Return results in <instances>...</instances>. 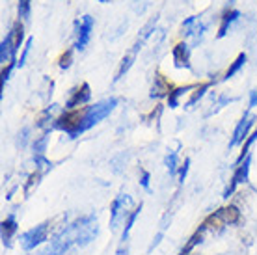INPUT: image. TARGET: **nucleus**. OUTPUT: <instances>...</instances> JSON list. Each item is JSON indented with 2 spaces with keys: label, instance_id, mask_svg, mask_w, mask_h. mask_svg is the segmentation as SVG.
Listing matches in <instances>:
<instances>
[{
  "label": "nucleus",
  "instance_id": "2eb2a0df",
  "mask_svg": "<svg viewBox=\"0 0 257 255\" xmlns=\"http://www.w3.org/2000/svg\"><path fill=\"white\" fill-rule=\"evenodd\" d=\"M10 41H12V49H13V54L19 51V47L23 45V39H25V25L17 21L15 25L12 26V30H10Z\"/></svg>",
  "mask_w": 257,
  "mask_h": 255
},
{
  "label": "nucleus",
  "instance_id": "412c9836",
  "mask_svg": "<svg viewBox=\"0 0 257 255\" xmlns=\"http://www.w3.org/2000/svg\"><path fill=\"white\" fill-rule=\"evenodd\" d=\"M244 64H246V54H244V52H240V54L237 56V60H235V62H233V64L229 65V69L225 71L224 80H227V78H231L233 75H235V73H237V71L240 69V67H242Z\"/></svg>",
  "mask_w": 257,
  "mask_h": 255
},
{
  "label": "nucleus",
  "instance_id": "393cba45",
  "mask_svg": "<svg viewBox=\"0 0 257 255\" xmlns=\"http://www.w3.org/2000/svg\"><path fill=\"white\" fill-rule=\"evenodd\" d=\"M71 62H73V51L71 49H67V51L60 56V60H58V65L62 67V69H69V65H71Z\"/></svg>",
  "mask_w": 257,
  "mask_h": 255
},
{
  "label": "nucleus",
  "instance_id": "bb28decb",
  "mask_svg": "<svg viewBox=\"0 0 257 255\" xmlns=\"http://www.w3.org/2000/svg\"><path fill=\"white\" fill-rule=\"evenodd\" d=\"M32 41H34L32 38H28V41H26V45H25V51H23V54H21V60H19V65H21V67H23V65H25V62H26V56H28V52H30V47H32Z\"/></svg>",
  "mask_w": 257,
  "mask_h": 255
},
{
  "label": "nucleus",
  "instance_id": "473e14b6",
  "mask_svg": "<svg viewBox=\"0 0 257 255\" xmlns=\"http://www.w3.org/2000/svg\"><path fill=\"white\" fill-rule=\"evenodd\" d=\"M142 185L146 186V188H149V173L144 172V177H142Z\"/></svg>",
  "mask_w": 257,
  "mask_h": 255
},
{
  "label": "nucleus",
  "instance_id": "c85d7f7f",
  "mask_svg": "<svg viewBox=\"0 0 257 255\" xmlns=\"http://www.w3.org/2000/svg\"><path fill=\"white\" fill-rule=\"evenodd\" d=\"M45 146H47V136H43L39 142H36V153H38V157H41L43 155V151H45Z\"/></svg>",
  "mask_w": 257,
  "mask_h": 255
},
{
  "label": "nucleus",
  "instance_id": "9d476101",
  "mask_svg": "<svg viewBox=\"0 0 257 255\" xmlns=\"http://www.w3.org/2000/svg\"><path fill=\"white\" fill-rule=\"evenodd\" d=\"M253 123H255V117L250 115V114H244V117L238 121L235 133H233V138H231V142H229V147H235V146H238L240 142H246L248 133H250V129H251Z\"/></svg>",
  "mask_w": 257,
  "mask_h": 255
},
{
  "label": "nucleus",
  "instance_id": "6ab92c4d",
  "mask_svg": "<svg viewBox=\"0 0 257 255\" xmlns=\"http://www.w3.org/2000/svg\"><path fill=\"white\" fill-rule=\"evenodd\" d=\"M201 223L205 225L207 229H212V231H220L225 225V222L222 220V214H220V211L211 212V214H209V216H207Z\"/></svg>",
  "mask_w": 257,
  "mask_h": 255
},
{
  "label": "nucleus",
  "instance_id": "dca6fc26",
  "mask_svg": "<svg viewBox=\"0 0 257 255\" xmlns=\"http://www.w3.org/2000/svg\"><path fill=\"white\" fill-rule=\"evenodd\" d=\"M205 231H207V227L203 225V223H201L198 229L194 231V235L190 236V238H188V242L185 244V248L181 249L179 255H190V251H192V249L196 248V246H198V244L201 242V240H203V236H205Z\"/></svg>",
  "mask_w": 257,
  "mask_h": 255
},
{
  "label": "nucleus",
  "instance_id": "9b49d317",
  "mask_svg": "<svg viewBox=\"0 0 257 255\" xmlns=\"http://www.w3.org/2000/svg\"><path fill=\"white\" fill-rule=\"evenodd\" d=\"M174 89H175L174 84L170 82L164 75H161V73H157V75H155V84H153V89H151V97L170 95Z\"/></svg>",
  "mask_w": 257,
  "mask_h": 255
},
{
  "label": "nucleus",
  "instance_id": "7ed1b4c3",
  "mask_svg": "<svg viewBox=\"0 0 257 255\" xmlns=\"http://www.w3.org/2000/svg\"><path fill=\"white\" fill-rule=\"evenodd\" d=\"M117 106V99L116 97H110V99H104V101H99L95 104L88 106V114H86V131L91 129L93 125H97L99 121H103L106 115H110V112Z\"/></svg>",
  "mask_w": 257,
  "mask_h": 255
},
{
  "label": "nucleus",
  "instance_id": "6e6552de",
  "mask_svg": "<svg viewBox=\"0 0 257 255\" xmlns=\"http://www.w3.org/2000/svg\"><path fill=\"white\" fill-rule=\"evenodd\" d=\"M91 97V89L90 86L86 82H82L80 86H77V88L71 89V97L67 99V102H65V106H67V110H73V108H80L82 104H86V102L90 101Z\"/></svg>",
  "mask_w": 257,
  "mask_h": 255
},
{
  "label": "nucleus",
  "instance_id": "f03ea898",
  "mask_svg": "<svg viewBox=\"0 0 257 255\" xmlns=\"http://www.w3.org/2000/svg\"><path fill=\"white\" fill-rule=\"evenodd\" d=\"M73 235H75V244L78 246H86L90 244L93 238L97 236V218L95 214H90V216H82L75 220V222L69 225Z\"/></svg>",
  "mask_w": 257,
  "mask_h": 255
},
{
  "label": "nucleus",
  "instance_id": "f8f14e48",
  "mask_svg": "<svg viewBox=\"0 0 257 255\" xmlns=\"http://www.w3.org/2000/svg\"><path fill=\"white\" fill-rule=\"evenodd\" d=\"M183 30L187 36H192L194 38V43H198L203 32H205V25L203 23H199L198 17H188L185 23H183Z\"/></svg>",
  "mask_w": 257,
  "mask_h": 255
},
{
  "label": "nucleus",
  "instance_id": "f257e3e1",
  "mask_svg": "<svg viewBox=\"0 0 257 255\" xmlns=\"http://www.w3.org/2000/svg\"><path fill=\"white\" fill-rule=\"evenodd\" d=\"M86 114H88V106L67 110L56 119V127L69 134L71 138H77L78 134L86 131Z\"/></svg>",
  "mask_w": 257,
  "mask_h": 255
},
{
  "label": "nucleus",
  "instance_id": "1a4fd4ad",
  "mask_svg": "<svg viewBox=\"0 0 257 255\" xmlns=\"http://www.w3.org/2000/svg\"><path fill=\"white\" fill-rule=\"evenodd\" d=\"M250 162H251V157L248 155L244 159V162H238L237 170H235V173H233L231 177V185L227 186V190H225V198H229V194H233L235 192V188H237V185H240V183H244L246 179H248V172H250Z\"/></svg>",
  "mask_w": 257,
  "mask_h": 255
},
{
  "label": "nucleus",
  "instance_id": "c756f323",
  "mask_svg": "<svg viewBox=\"0 0 257 255\" xmlns=\"http://www.w3.org/2000/svg\"><path fill=\"white\" fill-rule=\"evenodd\" d=\"M39 177H41V172H36V173H32V175H30V179H28V186H26V188H28V190H30V188H32L34 185H38Z\"/></svg>",
  "mask_w": 257,
  "mask_h": 255
},
{
  "label": "nucleus",
  "instance_id": "72a5a7b5",
  "mask_svg": "<svg viewBox=\"0 0 257 255\" xmlns=\"http://www.w3.org/2000/svg\"><path fill=\"white\" fill-rule=\"evenodd\" d=\"M97 2H101V4H106V2H110V0H97Z\"/></svg>",
  "mask_w": 257,
  "mask_h": 255
},
{
  "label": "nucleus",
  "instance_id": "4be33fe9",
  "mask_svg": "<svg viewBox=\"0 0 257 255\" xmlns=\"http://www.w3.org/2000/svg\"><path fill=\"white\" fill-rule=\"evenodd\" d=\"M209 86H211V82H201V84H198V86H194V93L187 102L188 106H190V104H194V102H198L199 97H203V93L209 89Z\"/></svg>",
  "mask_w": 257,
  "mask_h": 255
},
{
  "label": "nucleus",
  "instance_id": "f3484780",
  "mask_svg": "<svg viewBox=\"0 0 257 255\" xmlns=\"http://www.w3.org/2000/svg\"><path fill=\"white\" fill-rule=\"evenodd\" d=\"M140 45H142V39L135 45V49H133V51L128 52V54H125V56H123L121 64H119V69H117V73H116V77H114V80H119V78H121L123 75H125V73L128 71V67H131V65H133V62H135L136 51L140 49Z\"/></svg>",
  "mask_w": 257,
  "mask_h": 255
},
{
  "label": "nucleus",
  "instance_id": "39448f33",
  "mask_svg": "<svg viewBox=\"0 0 257 255\" xmlns=\"http://www.w3.org/2000/svg\"><path fill=\"white\" fill-rule=\"evenodd\" d=\"M73 242H75V235H73L71 227H65L62 233H58V235L54 236V240L39 255H65V251L69 249V246Z\"/></svg>",
  "mask_w": 257,
  "mask_h": 255
},
{
  "label": "nucleus",
  "instance_id": "4468645a",
  "mask_svg": "<svg viewBox=\"0 0 257 255\" xmlns=\"http://www.w3.org/2000/svg\"><path fill=\"white\" fill-rule=\"evenodd\" d=\"M174 62L175 67H190V51L187 43H177L174 47Z\"/></svg>",
  "mask_w": 257,
  "mask_h": 255
},
{
  "label": "nucleus",
  "instance_id": "5701e85b",
  "mask_svg": "<svg viewBox=\"0 0 257 255\" xmlns=\"http://www.w3.org/2000/svg\"><path fill=\"white\" fill-rule=\"evenodd\" d=\"M140 209H142V205L138 207V209H135V211L131 212V216L127 218V225H125V231H123V235H121V244L127 242L128 233H131V229H133V223H135V220L138 218V214H140Z\"/></svg>",
  "mask_w": 257,
  "mask_h": 255
},
{
  "label": "nucleus",
  "instance_id": "a878e982",
  "mask_svg": "<svg viewBox=\"0 0 257 255\" xmlns=\"http://www.w3.org/2000/svg\"><path fill=\"white\" fill-rule=\"evenodd\" d=\"M30 8H32V2H30V0H19V17L21 19H28Z\"/></svg>",
  "mask_w": 257,
  "mask_h": 255
},
{
  "label": "nucleus",
  "instance_id": "0eeeda50",
  "mask_svg": "<svg viewBox=\"0 0 257 255\" xmlns=\"http://www.w3.org/2000/svg\"><path fill=\"white\" fill-rule=\"evenodd\" d=\"M93 25H95V21H93L91 15H82L80 21H77V43H75V47L78 51H84L86 45L90 43Z\"/></svg>",
  "mask_w": 257,
  "mask_h": 255
},
{
  "label": "nucleus",
  "instance_id": "7c9ffc66",
  "mask_svg": "<svg viewBox=\"0 0 257 255\" xmlns=\"http://www.w3.org/2000/svg\"><path fill=\"white\" fill-rule=\"evenodd\" d=\"M13 62H10L8 65H4V69H2V78H4V82H6L8 78H10V73H12V67H13Z\"/></svg>",
  "mask_w": 257,
  "mask_h": 255
},
{
  "label": "nucleus",
  "instance_id": "b1692460",
  "mask_svg": "<svg viewBox=\"0 0 257 255\" xmlns=\"http://www.w3.org/2000/svg\"><path fill=\"white\" fill-rule=\"evenodd\" d=\"M166 168L172 175H175V172H177V153H175V151H172V153L166 157Z\"/></svg>",
  "mask_w": 257,
  "mask_h": 255
},
{
  "label": "nucleus",
  "instance_id": "423d86ee",
  "mask_svg": "<svg viewBox=\"0 0 257 255\" xmlns=\"http://www.w3.org/2000/svg\"><path fill=\"white\" fill-rule=\"evenodd\" d=\"M131 207V198H128L127 194H119L114 201H112V207H110V227L112 229H116L117 223L125 220L127 218V211Z\"/></svg>",
  "mask_w": 257,
  "mask_h": 255
},
{
  "label": "nucleus",
  "instance_id": "2f4dec72",
  "mask_svg": "<svg viewBox=\"0 0 257 255\" xmlns=\"http://www.w3.org/2000/svg\"><path fill=\"white\" fill-rule=\"evenodd\" d=\"M250 106H257V89H253L250 95Z\"/></svg>",
  "mask_w": 257,
  "mask_h": 255
},
{
  "label": "nucleus",
  "instance_id": "20e7f679",
  "mask_svg": "<svg viewBox=\"0 0 257 255\" xmlns=\"http://www.w3.org/2000/svg\"><path fill=\"white\" fill-rule=\"evenodd\" d=\"M51 222H45V223H39L32 229H28L26 233L21 235V244H23V248L26 251H30L34 249L36 246H39L41 242H45L47 238H49V229H51Z\"/></svg>",
  "mask_w": 257,
  "mask_h": 255
},
{
  "label": "nucleus",
  "instance_id": "ddd939ff",
  "mask_svg": "<svg viewBox=\"0 0 257 255\" xmlns=\"http://www.w3.org/2000/svg\"><path fill=\"white\" fill-rule=\"evenodd\" d=\"M240 17V12L238 10H235V8H227L224 13H222V23H220V28H218V38H224L225 34H227V30H229V26L235 23V21Z\"/></svg>",
  "mask_w": 257,
  "mask_h": 255
},
{
  "label": "nucleus",
  "instance_id": "aec40b11",
  "mask_svg": "<svg viewBox=\"0 0 257 255\" xmlns=\"http://www.w3.org/2000/svg\"><path fill=\"white\" fill-rule=\"evenodd\" d=\"M17 231V222L13 216H8L4 222H2V240L4 242H10V238L13 236V233Z\"/></svg>",
  "mask_w": 257,
  "mask_h": 255
},
{
  "label": "nucleus",
  "instance_id": "cd10ccee",
  "mask_svg": "<svg viewBox=\"0 0 257 255\" xmlns=\"http://www.w3.org/2000/svg\"><path fill=\"white\" fill-rule=\"evenodd\" d=\"M188 164H190V160L185 159V162L181 164V170H179V175H177V179H179V183H183L185 181V177H187V172H188Z\"/></svg>",
  "mask_w": 257,
  "mask_h": 255
},
{
  "label": "nucleus",
  "instance_id": "a211bd4d",
  "mask_svg": "<svg viewBox=\"0 0 257 255\" xmlns=\"http://www.w3.org/2000/svg\"><path fill=\"white\" fill-rule=\"evenodd\" d=\"M220 214H222V220H224L225 223H237L238 220H240V211H238L235 205H225V207H222V209H218Z\"/></svg>",
  "mask_w": 257,
  "mask_h": 255
}]
</instances>
